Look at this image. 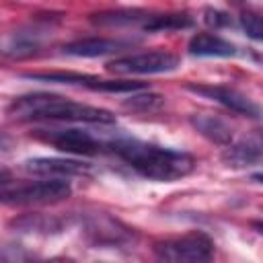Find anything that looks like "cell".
<instances>
[{
	"instance_id": "obj_2",
	"label": "cell",
	"mask_w": 263,
	"mask_h": 263,
	"mask_svg": "<svg viewBox=\"0 0 263 263\" xmlns=\"http://www.w3.org/2000/svg\"><path fill=\"white\" fill-rule=\"evenodd\" d=\"M6 113L16 121H66V123H95V125L115 123V115L107 109L76 103L49 92H29L16 97L8 105Z\"/></svg>"
},
{
	"instance_id": "obj_10",
	"label": "cell",
	"mask_w": 263,
	"mask_h": 263,
	"mask_svg": "<svg viewBox=\"0 0 263 263\" xmlns=\"http://www.w3.org/2000/svg\"><path fill=\"white\" fill-rule=\"evenodd\" d=\"M261 156H263L261 138L255 134V136L238 140L234 144L228 142V146L222 152V162L226 166H232V168H247V166L259 164Z\"/></svg>"
},
{
	"instance_id": "obj_9",
	"label": "cell",
	"mask_w": 263,
	"mask_h": 263,
	"mask_svg": "<svg viewBox=\"0 0 263 263\" xmlns=\"http://www.w3.org/2000/svg\"><path fill=\"white\" fill-rule=\"evenodd\" d=\"M27 173L41 175V177H74V175H86L90 171V164L72 160V158H58V156H37L27 158L23 162Z\"/></svg>"
},
{
	"instance_id": "obj_17",
	"label": "cell",
	"mask_w": 263,
	"mask_h": 263,
	"mask_svg": "<svg viewBox=\"0 0 263 263\" xmlns=\"http://www.w3.org/2000/svg\"><path fill=\"white\" fill-rule=\"evenodd\" d=\"M64 220L47 216V214H27L18 220H12V226L23 230V232H62L64 230Z\"/></svg>"
},
{
	"instance_id": "obj_23",
	"label": "cell",
	"mask_w": 263,
	"mask_h": 263,
	"mask_svg": "<svg viewBox=\"0 0 263 263\" xmlns=\"http://www.w3.org/2000/svg\"><path fill=\"white\" fill-rule=\"evenodd\" d=\"M12 148V138L6 134H0V152H6Z\"/></svg>"
},
{
	"instance_id": "obj_21",
	"label": "cell",
	"mask_w": 263,
	"mask_h": 263,
	"mask_svg": "<svg viewBox=\"0 0 263 263\" xmlns=\"http://www.w3.org/2000/svg\"><path fill=\"white\" fill-rule=\"evenodd\" d=\"M162 97L156 92H146V95H132L129 101H125V107L138 109V111H152L158 105H162Z\"/></svg>"
},
{
	"instance_id": "obj_18",
	"label": "cell",
	"mask_w": 263,
	"mask_h": 263,
	"mask_svg": "<svg viewBox=\"0 0 263 263\" xmlns=\"http://www.w3.org/2000/svg\"><path fill=\"white\" fill-rule=\"evenodd\" d=\"M90 90H101V92H136V90H146V82H136V80H101L95 76H88V80L82 84Z\"/></svg>"
},
{
	"instance_id": "obj_6",
	"label": "cell",
	"mask_w": 263,
	"mask_h": 263,
	"mask_svg": "<svg viewBox=\"0 0 263 263\" xmlns=\"http://www.w3.org/2000/svg\"><path fill=\"white\" fill-rule=\"evenodd\" d=\"M179 66V58L168 51H140L115 58L107 64V70L113 74H162L173 72Z\"/></svg>"
},
{
	"instance_id": "obj_22",
	"label": "cell",
	"mask_w": 263,
	"mask_h": 263,
	"mask_svg": "<svg viewBox=\"0 0 263 263\" xmlns=\"http://www.w3.org/2000/svg\"><path fill=\"white\" fill-rule=\"evenodd\" d=\"M203 21L212 29H224V27H230L232 25V18L226 12L216 10V8H205L203 10Z\"/></svg>"
},
{
	"instance_id": "obj_24",
	"label": "cell",
	"mask_w": 263,
	"mask_h": 263,
	"mask_svg": "<svg viewBox=\"0 0 263 263\" xmlns=\"http://www.w3.org/2000/svg\"><path fill=\"white\" fill-rule=\"evenodd\" d=\"M10 181H12V175L6 168H0V187H6Z\"/></svg>"
},
{
	"instance_id": "obj_15",
	"label": "cell",
	"mask_w": 263,
	"mask_h": 263,
	"mask_svg": "<svg viewBox=\"0 0 263 263\" xmlns=\"http://www.w3.org/2000/svg\"><path fill=\"white\" fill-rule=\"evenodd\" d=\"M39 47V33H12L0 41V53L10 58H23L35 53Z\"/></svg>"
},
{
	"instance_id": "obj_5",
	"label": "cell",
	"mask_w": 263,
	"mask_h": 263,
	"mask_svg": "<svg viewBox=\"0 0 263 263\" xmlns=\"http://www.w3.org/2000/svg\"><path fill=\"white\" fill-rule=\"evenodd\" d=\"M33 136L45 144H51L60 152L76 154V156H97L103 152H109L111 140H101L92 132L86 129H35Z\"/></svg>"
},
{
	"instance_id": "obj_19",
	"label": "cell",
	"mask_w": 263,
	"mask_h": 263,
	"mask_svg": "<svg viewBox=\"0 0 263 263\" xmlns=\"http://www.w3.org/2000/svg\"><path fill=\"white\" fill-rule=\"evenodd\" d=\"M25 78L31 80H43V82H62V84H84L88 80V74L78 72H25Z\"/></svg>"
},
{
	"instance_id": "obj_14",
	"label": "cell",
	"mask_w": 263,
	"mask_h": 263,
	"mask_svg": "<svg viewBox=\"0 0 263 263\" xmlns=\"http://www.w3.org/2000/svg\"><path fill=\"white\" fill-rule=\"evenodd\" d=\"M152 12L140 10V8H117V10H103L90 14V21L95 25L105 27H129V25H144Z\"/></svg>"
},
{
	"instance_id": "obj_12",
	"label": "cell",
	"mask_w": 263,
	"mask_h": 263,
	"mask_svg": "<svg viewBox=\"0 0 263 263\" xmlns=\"http://www.w3.org/2000/svg\"><path fill=\"white\" fill-rule=\"evenodd\" d=\"M189 53L201 58H230L236 53V47L214 33H197L189 41Z\"/></svg>"
},
{
	"instance_id": "obj_3",
	"label": "cell",
	"mask_w": 263,
	"mask_h": 263,
	"mask_svg": "<svg viewBox=\"0 0 263 263\" xmlns=\"http://www.w3.org/2000/svg\"><path fill=\"white\" fill-rule=\"evenodd\" d=\"M72 187L68 181L49 177L45 181H29L0 189V203L4 205H45L68 199Z\"/></svg>"
},
{
	"instance_id": "obj_20",
	"label": "cell",
	"mask_w": 263,
	"mask_h": 263,
	"mask_svg": "<svg viewBox=\"0 0 263 263\" xmlns=\"http://www.w3.org/2000/svg\"><path fill=\"white\" fill-rule=\"evenodd\" d=\"M240 25L242 29L247 31V35L255 41H261L263 39V25H261V16L255 12V10H245L240 14Z\"/></svg>"
},
{
	"instance_id": "obj_13",
	"label": "cell",
	"mask_w": 263,
	"mask_h": 263,
	"mask_svg": "<svg viewBox=\"0 0 263 263\" xmlns=\"http://www.w3.org/2000/svg\"><path fill=\"white\" fill-rule=\"evenodd\" d=\"M189 123L208 140L216 144H228L232 140V127L218 115H208V113H195L189 117Z\"/></svg>"
},
{
	"instance_id": "obj_16",
	"label": "cell",
	"mask_w": 263,
	"mask_h": 263,
	"mask_svg": "<svg viewBox=\"0 0 263 263\" xmlns=\"http://www.w3.org/2000/svg\"><path fill=\"white\" fill-rule=\"evenodd\" d=\"M193 27V18L185 12H166V14H156L152 12L148 21L142 25L144 31L154 33V31H179V29H189Z\"/></svg>"
},
{
	"instance_id": "obj_8",
	"label": "cell",
	"mask_w": 263,
	"mask_h": 263,
	"mask_svg": "<svg viewBox=\"0 0 263 263\" xmlns=\"http://www.w3.org/2000/svg\"><path fill=\"white\" fill-rule=\"evenodd\" d=\"M187 90H191L195 95H201L205 99H212V101L224 105L226 109H230L238 115L259 119V107L249 97L238 92L236 88H230V86H224V84H193V82H189Z\"/></svg>"
},
{
	"instance_id": "obj_11",
	"label": "cell",
	"mask_w": 263,
	"mask_h": 263,
	"mask_svg": "<svg viewBox=\"0 0 263 263\" xmlns=\"http://www.w3.org/2000/svg\"><path fill=\"white\" fill-rule=\"evenodd\" d=\"M123 47H127L125 41L105 39V37H90V39H78V41L66 43L62 49H64V53L76 55V58H99V55L119 51Z\"/></svg>"
},
{
	"instance_id": "obj_7",
	"label": "cell",
	"mask_w": 263,
	"mask_h": 263,
	"mask_svg": "<svg viewBox=\"0 0 263 263\" xmlns=\"http://www.w3.org/2000/svg\"><path fill=\"white\" fill-rule=\"evenodd\" d=\"M82 230L95 247H119L134 238V232L125 224L103 212L86 214L82 218Z\"/></svg>"
},
{
	"instance_id": "obj_1",
	"label": "cell",
	"mask_w": 263,
	"mask_h": 263,
	"mask_svg": "<svg viewBox=\"0 0 263 263\" xmlns=\"http://www.w3.org/2000/svg\"><path fill=\"white\" fill-rule=\"evenodd\" d=\"M109 152L117 154L140 177L158 183L183 179L195 168V158L185 150H175L125 136H115L109 142Z\"/></svg>"
},
{
	"instance_id": "obj_4",
	"label": "cell",
	"mask_w": 263,
	"mask_h": 263,
	"mask_svg": "<svg viewBox=\"0 0 263 263\" xmlns=\"http://www.w3.org/2000/svg\"><path fill=\"white\" fill-rule=\"evenodd\" d=\"M154 255L168 263H203L214 257V240L199 230L154 245Z\"/></svg>"
}]
</instances>
